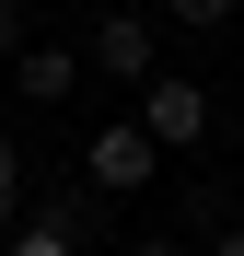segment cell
Segmentation results:
<instances>
[{
    "label": "cell",
    "mask_w": 244,
    "mask_h": 256,
    "mask_svg": "<svg viewBox=\"0 0 244 256\" xmlns=\"http://www.w3.org/2000/svg\"><path fill=\"white\" fill-rule=\"evenodd\" d=\"M210 256H244V222H221V233H210Z\"/></svg>",
    "instance_id": "9"
},
{
    "label": "cell",
    "mask_w": 244,
    "mask_h": 256,
    "mask_svg": "<svg viewBox=\"0 0 244 256\" xmlns=\"http://www.w3.org/2000/svg\"><path fill=\"white\" fill-rule=\"evenodd\" d=\"M151 163H163V152H151V128H140V116H116V128H93V140H81V186H93V198H140V186H151Z\"/></svg>",
    "instance_id": "1"
},
{
    "label": "cell",
    "mask_w": 244,
    "mask_h": 256,
    "mask_svg": "<svg viewBox=\"0 0 244 256\" xmlns=\"http://www.w3.org/2000/svg\"><path fill=\"white\" fill-rule=\"evenodd\" d=\"M12 210H23V163H12V128H0V244H12Z\"/></svg>",
    "instance_id": "7"
},
{
    "label": "cell",
    "mask_w": 244,
    "mask_h": 256,
    "mask_svg": "<svg viewBox=\"0 0 244 256\" xmlns=\"http://www.w3.org/2000/svg\"><path fill=\"white\" fill-rule=\"evenodd\" d=\"M140 128H151V152H186V140H210V94H198L186 70H151V82H140Z\"/></svg>",
    "instance_id": "2"
},
{
    "label": "cell",
    "mask_w": 244,
    "mask_h": 256,
    "mask_svg": "<svg viewBox=\"0 0 244 256\" xmlns=\"http://www.w3.org/2000/svg\"><path fill=\"white\" fill-rule=\"evenodd\" d=\"M12 82H23V105H70L81 94V47L70 35H35V47L12 58Z\"/></svg>",
    "instance_id": "4"
},
{
    "label": "cell",
    "mask_w": 244,
    "mask_h": 256,
    "mask_svg": "<svg viewBox=\"0 0 244 256\" xmlns=\"http://www.w3.org/2000/svg\"><path fill=\"white\" fill-rule=\"evenodd\" d=\"M0 256H81V233L58 222V210H35V222H12V244Z\"/></svg>",
    "instance_id": "5"
},
{
    "label": "cell",
    "mask_w": 244,
    "mask_h": 256,
    "mask_svg": "<svg viewBox=\"0 0 244 256\" xmlns=\"http://www.w3.org/2000/svg\"><path fill=\"white\" fill-rule=\"evenodd\" d=\"M0 47H12V58L35 47V35H23V0H0Z\"/></svg>",
    "instance_id": "8"
},
{
    "label": "cell",
    "mask_w": 244,
    "mask_h": 256,
    "mask_svg": "<svg viewBox=\"0 0 244 256\" xmlns=\"http://www.w3.org/2000/svg\"><path fill=\"white\" fill-rule=\"evenodd\" d=\"M163 24H175V35H221V24H233V0H163Z\"/></svg>",
    "instance_id": "6"
},
{
    "label": "cell",
    "mask_w": 244,
    "mask_h": 256,
    "mask_svg": "<svg viewBox=\"0 0 244 256\" xmlns=\"http://www.w3.org/2000/svg\"><path fill=\"white\" fill-rule=\"evenodd\" d=\"M116 256H175V244H163V233H140V244H116Z\"/></svg>",
    "instance_id": "10"
},
{
    "label": "cell",
    "mask_w": 244,
    "mask_h": 256,
    "mask_svg": "<svg viewBox=\"0 0 244 256\" xmlns=\"http://www.w3.org/2000/svg\"><path fill=\"white\" fill-rule=\"evenodd\" d=\"M151 12H105L93 35H81V70H105V82H151Z\"/></svg>",
    "instance_id": "3"
}]
</instances>
